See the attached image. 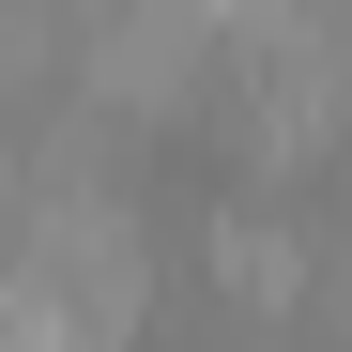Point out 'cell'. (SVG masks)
Returning a JSON list of instances; mask_svg holds the SVG:
<instances>
[{
    "mask_svg": "<svg viewBox=\"0 0 352 352\" xmlns=\"http://www.w3.org/2000/svg\"><path fill=\"white\" fill-rule=\"evenodd\" d=\"M199 261H214V291H230L245 322H307V291H322V245H307L291 214H261V199H230Z\"/></svg>",
    "mask_w": 352,
    "mask_h": 352,
    "instance_id": "obj_1",
    "label": "cell"
},
{
    "mask_svg": "<svg viewBox=\"0 0 352 352\" xmlns=\"http://www.w3.org/2000/svg\"><path fill=\"white\" fill-rule=\"evenodd\" d=\"M0 352H107V337L77 322V291H62V276H16V322H0Z\"/></svg>",
    "mask_w": 352,
    "mask_h": 352,
    "instance_id": "obj_2",
    "label": "cell"
}]
</instances>
